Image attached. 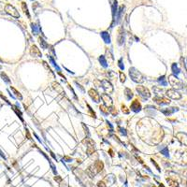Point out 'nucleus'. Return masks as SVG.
Masks as SVG:
<instances>
[{
	"label": "nucleus",
	"instance_id": "obj_1",
	"mask_svg": "<svg viewBox=\"0 0 187 187\" xmlns=\"http://www.w3.org/2000/svg\"><path fill=\"white\" fill-rule=\"evenodd\" d=\"M129 76H130V78H131V79H132L134 82H137V83H143L144 81H145L144 76L137 70V68H135V67H130L129 68Z\"/></svg>",
	"mask_w": 187,
	"mask_h": 187
},
{
	"label": "nucleus",
	"instance_id": "obj_2",
	"mask_svg": "<svg viewBox=\"0 0 187 187\" xmlns=\"http://www.w3.org/2000/svg\"><path fill=\"white\" fill-rule=\"evenodd\" d=\"M168 80H169V83L170 85L175 88V89H179V90H183L187 92V88H185V85L182 83V81L180 80L177 76L175 75H170L168 77Z\"/></svg>",
	"mask_w": 187,
	"mask_h": 187
},
{
	"label": "nucleus",
	"instance_id": "obj_3",
	"mask_svg": "<svg viewBox=\"0 0 187 187\" xmlns=\"http://www.w3.org/2000/svg\"><path fill=\"white\" fill-rule=\"evenodd\" d=\"M136 90H137V92L138 93V94H139L143 99H145V100L151 97V93H150V91H149L148 88L142 86V85H139V86L136 87Z\"/></svg>",
	"mask_w": 187,
	"mask_h": 187
},
{
	"label": "nucleus",
	"instance_id": "obj_4",
	"mask_svg": "<svg viewBox=\"0 0 187 187\" xmlns=\"http://www.w3.org/2000/svg\"><path fill=\"white\" fill-rule=\"evenodd\" d=\"M83 143H86L87 145V154L88 155H91L94 152V142L89 137H87L84 140H83Z\"/></svg>",
	"mask_w": 187,
	"mask_h": 187
},
{
	"label": "nucleus",
	"instance_id": "obj_5",
	"mask_svg": "<svg viewBox=\"0 0 187 187\" xmlns=\"http://www.w3.org/2000/svg\"><path fill=\"white\" fill-rule=\"evenodd\" d=\"M5 11L7 12V14L11 15V16L14 17V18H19V17H20V14H19V12L17 11V9H16L13 6L9 5V4H7V5L5 6Z\"/></svg>",
	"mask_w": 187,
	"mask_h": 187
},
{
	"label": "nucleus",
	"instance_id": "obj_6",
	"mask_svg": "<svg viewBox=\"0 0 187 187\" xmlns=\"http://www.w3.org/2000/svg\"><path fill=\"white\" fill-rule=\"evenodd\" d=\"M165 94L167 97L171 98V99H175V100H179L181 98V94H180L179 92H177L176 90L174 89H169L165 92Z\"/></svg>",
	"mask_w": 187,
	"mask_h": 187
},
{
	"label": "nucleus",
	"instance_id": "obj_7",
	"mask_svg": "<svg viewBox=\"0 0 187 187\" xmlns=\"http://www.w3.org/2000/svg\"><path fill=\"white\" fill-rule=\"evenodd\" d=\"M101 87L104 89V91L106 93L111 94L113 92V86L110 83V81H108V79H103L101 80Z\"/></svg>",
	"mask_w": 187,
	"mask_h": 187
},
{
	"label": "nucleus",
	"instance_id": "obj_8",
	"mask_svg": "<svg viewBox=\"0 0 187 187\" xmlns=\"http://www.w3.org/2000/svg\"><path fill=\"white\" fill-rule=\"evenodd\" d=\"M88 94H89V96H90V97L93 99V101H94L95 103H99V102H100L101 96L95 89H94V88L90 89V90L88 91Z\"/></svg>",
	"mask_w": 187,
	"mask_h": 187
},
{
	"label": "nucleus",
	"instance_id": "obj_9",
	"mask_svg": "<svg viewBox=\"0 0 187 187\" xmlns=\"http://www.w3.org/2000/svg\"><path fill=\"white\" fill-rule=\"evenodd\" d=\"M153 102L158 104V105H169L170 104V100L168 98L163 97V96H155L153 98Z\"/></svg>",
	"mask_w": 187,
	"mask_h": 187
},
{
	"label": "nucleus",
	"instance_id": "obj_10",
	"mask_svg": "<svg viewBox=\"0 0 187 187\" xmlns=\"http://www.w3.org/2000/svg\"><path fill=\"white\" fill-rule=\"evenodd\" d=\"M30 54L33 57H41L42 56L40 50L37 48V46H36V45H32L31 46V48H30Z\"/></svg>",
	"mask_w": 187,
	"mask_h": 187
},
{
	"label": "nucleus",
	"instance_id": "obj_11",
	"mask_svg": "<svg viewBox=\"0 0 187 187\" xmlns=\"http://www.w3.org/2000/svg\"><path fill=\"white\" fill-rule=\"evenodd\" d=\"M130 109L132 110V111H134V112H139L140 110H141V105H140V103L138 102V100H134L132 103H131V106H130Z\"/></svg>",
	"mask_w": 187,
	"mask_h": 187
},
{
	"label": "nucleus",
	"instance_id": "obj_12",
	"mask_svg": "<svg viewBox=\"0 0 187 187\" xmlns=\"http://www.w3.org/2000/svg\"><path fill=\"white\" fill-rule=\"evenodd\" d=\"M92 167H93L94 171L96 174V173L101 172V170L104 168V164H103V162L97 160V161H95V163L94 165H92Z\"/></svg>",
	"mask_w": 187,
	"mask_h": 187
},
{
	"label": "nucleus",
	"instance_id": "obj_13",
	"mask_svg": "<svg viewBox=\"0 0 187 187\" xmlns=\"http://www.w3.org/2000/svg\"><path fill=\"white\" fill-rule=\"evenodd\" d=\"M100 96L104 101V105H106L107 107H111L112 106V99L108 94H102Z\"/></svg>",
	"mask_w": 187,
	"mask_h": 187
},
{
	"label": "nucleus",
	"instance_id": "obj_14",
	"mask_svg": "<svg viewBox=\"0 0 187 187\" xmlns=\"http://www.w3.org/2000/svg\"><path fill=\"white\" fill-rule=\"evenodd\" d=\"M176 137L179 139V141H180V143L187 146V134L183 133V132H179L176 135Z\"/></svg>",
	"mask_w": 187,
	"mask_h": 187
},
{
	"label": "nucleus",
	"instance_id": "obj_15",
	"mask_svg": "<svg viewBox=\"0 0 187 187\" xmlns=\"http://www.w3.org/2000/svg\"><path fill=\"white\" fill-rule=\"evenodd\" d=\"M124 39H125V35H124V31L122 28L119 29V34H118V37H117V41H118V45L121 46L124 43Z\"/></svg>",
	"mask_w": 187,
	"mask_h": 187
},
{
	"label": "nucleus",
	"instance_id": "obj_16",
	"mask_svg": "<svg viewBox=\"0 0 187 187\" xmlns=\"http://www.w3.org/2000/svg\"><path fill=\"white\" fill-rule=\"evenodd\" d=\"M100 36H101V37H102V39H103V41H104L106 44H109L111 42L110 35H109L108 32H107V31H103V32H101L100 33Z\"/></svg>",
	"mask_w": 187,
	"mask_h": 187
},
{
	"label": "nucleus",
	"instance_id": "obj_17",
	"mask_svg": "<svg viewBox=\"0 0 187 187\" xmlns=\"http://www.w3.org/2000/svg\"><path fill=\"white\" fill-rule=\"evenodd\" d=\"M179 110V108H163V109H161V112L163 113V114H165V116H169L173 114L175 111H178Z\"/></svg>",
	"mask_w": 187,
	"mask_h": 187
},
{
	"label": "nucleus",
	"instance_id": "obj_18",
	"mask_svg": "<svg viewBox=\"0 0 187 187\" xmlns=\"http://www.w3.org/2000/svg\"><path fill=\"white\" fill-rule=\"evenodd\" d=\"M51 85H52V88H53L56 92H58L59 94H61L62 95H65V91L63 90V87L61 86L58 82H55V81H54V82H52V83H51Z\"/></svg>",
	"mask_w": 187,
	"mask_h": 187
},
{
	"label": "nucleus",
	"instance_id": "obj_19",
	"mask_svg": "<svg viewBox=\"0 0 187 187\" xmlns=\"http://www.w3.org/2000/svg\"><path fill=\"white\" fill-rule=\"evenodd\" d=\"M11 108H12V109L14 110V112L16 113V115L18 116L19 118H20V120L22 121V122H23V118H22V113L21 112V110L18 108V107L17 106H14V105H11Z\"/></svg>",
	"mask_w": 187,
	"mask_h": 187
},
{
	"label": "nucleus",
	"instance_id": "obj_20",
	"mask_svg": "<svg viewBox=\"0 0 187 187\" xmlns=\"http://www.w3.org/2000/svg\"><path fill=\"white\" fill-rule=\"evenodd\" d=\"M31 28H32V32L34 35H37L41 29H40V26L38 24H36V23H31Z\"/></svg>",
	"mask_w": 187,
	"mask_h": 187
},
{
	"label": "nucleus",
	"instance_id": "obj_21",
	"mask_svg": "<svg viewBox=\"0 0 187 187\" xmlns=\"http://www.w3.org/2000/svg\"><path fill=\"white\" fill-rule=\"evenodd\" d=\"M99 109H100L101 113L104 116H108L109 114V110H108V107H107L106 105H101L99 106Z\"/></svg>",
	"mask_w": 187,
	"mask_h": 187
},
{
	"label": "nucleus",
	"instance_id": "obj_22",
	"mask_svg": "<svg viewBox=\"0 0 187 187\" xmlns=\"http://www.w3.org/2000/svg\"><path fill=\"white\" fill-rule=\"evenodd\" d=\"M171 70H172V72H173V75H175V76L179 75L180 73V69L178 67V65H177L176 63L172 64V65H171Z\"/></svg>",
	"mask_w": 187,
	"mask_h": 187
},
{
	"label": "nucleus",
	"instance_id": "obj_23",
	"mask_svg": "<svg viewBox=\"0 0 187 187\" xmlns=\"http://www.w3.org/2000/svg\"><path fill=\"white\" fill-rule=\"evenodd\" d=\"M98 61H99V63H100L103 67H105V68L108 67V63H107V60H106V58H105L104 55H100L99 58H98Z\"/></svg>",
	"mask_w": 187,
	"mask_h": 187
},
{
	"label": "nucleus",
	"instance_id": "obj_24",
	"mask_svg": "<svg viewBox=\"0 0 187 187\" xmlns=\"http://www.w3.org/2000/svg\"><path fill=\"white\" fill-rule=\"evenodd\" d=\"M38 42L40 44V46H41V49H43V50H46V49H48L49 48V44L47 43L45 40H44L43 38H41L40 36L38 37Z\"/></svg>",
	"mask_w": 187,
	"mask_h": 187
},
{
	"label": "nucleus",
	"instance_id": "obj_25",
	"mask_svg": "<svg viewBox=\"0 0 187 187\" xmlns=\"http://www.w3.org/2000/svg\"><path fill=\"white\" fill-rule=\"evenodd\" d=\"M124 95H125L127 100H130L133 97V92L130 90L129 88H125L124 89Z\"/></svg>",
	"mask_w": 187,
	"mask_h": 187
},
{
	"label": "nucleus",
	"instance_id": "obj_26",
	"mask_svg": "<svg viewBox=\"0 0 187 187\" xmlns=\"http://www.w3.org/2000/svg\"><path fill=\"white\" fill-rule=\"evenodd\" d=\"M10 90L13 92V94H14V97H17L19 100H22V95L21 94L19 93L16 89H15L13 86H10Z\"/></svg>",
	"mask_w": 187,
	"mask_h": 187
},
{
	"label": "nucleus",
	"instance_id": "obj_27",
	"mask_svg": "<svg viewBox=\"0 0 187 187\" xmlns=\"http://www.w3.org/2000/svg\"><path fill=\"white\" fill-rule=\"evenodd\" d=\"M48 57H49V59H50V63L52 64V65H53V66H54V67H55V68L57 69V71H58V72L61 71V68H60V66H59V65H58L57 64H56V62L54 61L53 57H52V56H50V55H48Z\"/></svg>",
	"mask_w": 187,
	"mask_h": 187
},
{
	"label": "nucleus",
	"instance_id": "obj_28",
	"mask_svg": "<svg viewBox=\"0 0 187 187\" xmlns=\"http://www.w3.org/2000/svg\"><path fill=\"white\" fill-rule=\"evenodd\" d=\"M86 173L88 174V176L90 177V178H94V176H95V172L94 171L93 167H92V165H90L88 168H87L86 170Z\"/></svg>",
	"mask_w": 187,
	"mask_h": 187
},
{
	"label": "nucleus",
	"instance_id": "obj_29",
	"mask_svg": "<svg viewBox=\"0 0 187 187\" xmlns=\"http://www.w3.org/2000/svg\"><path fill=\"white\" fill-rule=\"evenodd\" d=\"M116 13H117V2L114 0V2H113V4H112V16H113V22H115L114 18H115Z\"/></svg>",
	"mask_w": 187,
	"mask_h": 187
},
{
	"label": "nucleus",
	"instance_id": "obj_30",
	"mask_svg": "<svg viewBox=\"0 0 187 187\" xmlns=\"http://www.w3.org/2000/svg\"><path fill=\"white\" fill-rule=\"evenodd\" d=\"M158 82L161 85H163V86H166L167 85V81H166V79H165V76H161L158 79Z\"/></svg>",
	"mask_w": 187,
	"mask_h": 187
},
{
	"label": "nucleus",
	"instance_id": "obj_31",
	"mask_svg": "<svg viewBox=\"0 0 187 187\" xmlns=\"http://www.w3.org/2000/svg\"><path fill=\"white\" fill-rule=\"evenodd\" d=\"M0 76H1V78H2V79L6 82V83H10V79H9V78L7 76V74L6 73H4V72H1V74H0Z\"/></svg>",
	"mask_w": 187,
	"mask_h": 187
},
{
	"label": "nucleus",
	"instance_id": "obj_32",
	"mask_svg": "<svg viewBox=\"0 0 187 187\" xmlns=\"http://www.w3.org/2000/svg\"><path fill=\"white\" fill-rule=\"evenodd\" d=\"M22 10H23V12L27 15V17L30 18V14H29L28 8H27V6H26V4H25L24 2H22Z\"/></svg>",
	"mask_w": 187,
	"mask_h": 187
},
{
	"label": "nucleus",
	"instance_id": "obj_33",
	"mask_svg": "<svg viewBox=\"0 0 187 187\" xmlns=\"http://www.w3.org/2000/svg\"><path fill=\"white\" fill-rule=\"evenodd\" d=\"M123 7H120V9H119V11H118V14H117V23H119L120 21H121V18H122V10H123Z\"/></svg>",
	"mask_w": 187,
	"mask_h": 187
},
{
	"label": "nucleus",
	"instance_id": "obj_34",
	"mask_svg": "<svg viewBox=\"0 0 187 187\" xmlns=\"http://www.w3.org/2000/svg\"><path fill=\"white\" fill-rule=\"evenodd\" d=\"M108 110H109V113H111L113 116H117L118 114V112H117V110H116V108L113 107V106H111V107H108Z\"/></svg>",
	"mask_w": 187,
	"mask_h": 187
},
{
	"label": "nucleus",
	"instance_id": "obj_35",
	"mask_svg": "<svg viewBox=\"0 0 187 187\" xmlns=\"http://www.w3.org/2000/svg\"><path fill=\"white\" fill-rule=\"evenodd\" d=\"M161 153H163L165 156L166 157H169V151H168V148L167 147H165L164 149L161 150Z\"/></svg>",
	"mask_w": 187,
	"mask_h": 187
},
{
	"label": "nucleus",
	"instance_id": "obj_36",
	"mask_svg": "<svg viewBox=\"0 0 187 187\" xmlns=\"http://www.w3.org/2000/svg\"><path fill=\"white\" fill-rule=\"evenodd\" d=\"M49 163H50V167H51V170H52V172H53V174L55 175V176H57V170H56V168H55V165H53L52 163H51V161H50V159L49 160Z\"/></svg>",
	"mask_w": 187,
	"mask_h": 187
},
{
	"label": "nucleus",
	"instance_id": "obj_37",
	"mask_svg": "<svg viewBox=\"0 0 187 187\" xmlns=\"http://www.w3.org/2000/svg\"><path fill=\"white\" fill-rule=\"evenodd\" d=\"M118 66L120 67L121 70H123V69H124V65L122 64V58H120V59H119V61H118Z\"/></svg>",
	"mask_w": 187,
	"mask_h": 187
},
{
	"label": "nucleus",
	"instance_id": "obj_38",
	"mask_svg": "<svg viewBox=\"0 0 187 187\" xmlns=\"http://www.w3.org/2000/svg\"><path fill=\"white\" fill-rule=\"evenodd\" d=\"M122 111L123 112V113H125V114H128L130 112V110L127 108V107L125 106V105H122Z\"/></svg>",
	"mask_w": 187,
	"mask_h": 187
},
{
	"label": "nucleus",
	"instance_id": "obj_39",
	"mask_svg": "<svg viewBox=\"0 0 187 187\" xmlns=\"http://www.w3.org/2000/svg\"><path fill=\"white\" fill-rule=\"evenodd\" d=\"M120 80H121V82H122V83H123L125 80H126V76H125V75L122 73V72H121V73H120Z\"/></svg>",
	"mask_w": 187,
	"mask_h": 187
},
{
	"label": "nucleus",
	"instance_id": "obj_40",
	"mask_svg": "<svg viewBox=\"0 0 187 187\" xmlns=\"http://www.w3.org/2000/svg\"><path fill=\"white\" fill-rule=\"evenodd\" d=\"M43 65H44V67H45V68H46V69H47L48 71L50 72V73H51V74L53 75V72H52V70L50 69V67L49 66V65H48V64H47V63H46L45 61H43Z\"/></svg>",
	"mask_w": 187,
	"mask_h": 187
},
{
	"label": "nucleus",
	"instance_id": "obj_41",
	"mask_svg": "<svg viewBox=\"0 0 187 187\" xmlns=\"http://www.w3.org/2000/svg\"><path fill=\"white\" fill-rule=\"evenodd\" d=\"M118 130H119V132L122 134V135H123V136H126L127 135V133H126V130L124 129V128H122V127H118Z\"/></svg>",
	"mask_w": 187,
	"mask_h": 187
},
{
	"label": "nucleus",
	"instance_id": "obj_42",
	"mask_svg": "<svg viewBox=\"0 0 187 187\" xmlns=\"http://www.w3.org/2000/svg\"><path fill=\"white\" fill-rule=\"evenodd\" d=\"M152 90H153V92H154V94H157L159 92H162V91H163L161 88H158L157 86H153V87H152Z\"/></svg>",
	"mask_w": 187,
	"mask_h": 187
},
{
	"label": "nucleus",
	"instance_id": "obj_43",
	"mask_svg": "<svg viewBox=\"0 0 187 187\" xmlns=\"http://www.w3.org/2000/svg\"><path fill=\"white\" fill-rule=\"evenodd\" d=\"M87 107H88V108H89V111L91 112V114H92V117H94V118H96V115H95V112L94 111H93V109H92V108L87 104Z\"/></svg>",
	"mask_w": 187,
	"mask_h": 187
},
{
	"label": "nucleus",
	"instance_id": "obj_44",
	"mask_svg": "<svg viewBox=\"0 0 187 187\" xmlns=\"http://www.w3.org/2000/svg\"><path fill=\"white\" fill-rule=\"evenodd\" d=\"M108 78H110V79H114L115 73H114L113 71H108Z\"/></svg>",
	"mask_w": 187,
	"mask_h": 187
},
{
	"label": "nucleus",
	"instance_id": "obj_45",
	"mask_svg": "<svg viewBox=\"0 0 187 187\" xmlns=\"http://www.w3.org/2000/svg\"><path fill=\"white\" fill-rule=\"evenodd\" d=\"M46 150H47V151H49V152H50V155H51V157H52V158L54 159V160H56V161H57V158H56V155H55V154H54V153H53L52 151H50V150H49L48 148H46Z\"/></svg>",
	"mask_w": 187,
	"mask_h": 187
},
{
	"label": "nucleus",
	"instance_id": "obj_46",
	"mask_svg": "<svg viewBox=\"0 0 187 187\" xmlns=\"http://www.w3.org/2000/svg\"><path fill=\"white\" fill-rule=\"evenodd\" d=\"M0 97H1V98H2L3 100H5V101H6V102H7V104H8V105H10V106H11V104H10V102H9V101L7 100V98H6V96H4V95L2 94V93H0Z\"/></svg>",
	"mask_w": 187,
	"mask_h": 187
},
{
	"label": "nucleus",
	"instance_id": "obj_47",
	"mask_svg": "<svg viewBox=\"0 0 187 187\" xmlns=\"http://www.w3.org/2000/svg\"><path fill=\"white\" fill-rule=\"evenodd\" d=\"M64 161H65V162H71L72 158L68 157V156H65V157H63V159H62V162H64Z\"/></svg>",
	"mask_w": 187,
	"mask_h": 187
},
{
	"label": "nucleus",
	"instance_id": "obj_48",
	"mask_svg": "<svg viewBox=\"0 0 187 187\" xmlns=\"http://www.w3.org/2000/svg\"><path fill=\"white\" fill-rule=\"evenodd\" d=\"M68 88H69V90L72 92V94H73V95H74V97H75V99H78V97H77V95H76V94H75V92H74V90H73V88H72L69 84H68Z\"/></svg>",
	"mask_w": 187,
	"mask_h": 187
},
{
	"label": "nucleus",
	"instance_id": "obj_49",
	"mask_svg": "<svg viewBox=\"0 0 187 187\" xmlns=\"http://www.w3.org/2000/svg\"><path fill=\"white\" fill-rule=\"evenodd\" d=\"M82 127H83L84 130H85V133L87 134V136H90V132H89V130H88V127L85 126V124H84V123H82Z\"/></svg>",
	"mask_w": 187,
	"mask_h": 187
},
{
	"label": "nucleus",
	"instance_id": "obj_50",
	"mask_svg": "<svg viewBox=\"0 0 187 187\" xmlns=\"http://www.w3.org/2000/svg\"><path fill=\"white\" fill-rule=\"evenodd\" d=\"M97 186L98 187H107V185H106L103 181H99V182L97 183Z\"/></svg>",
	"mask_w": 187,
	"mask_h": 187
},
{
	"label": "nucleus",
	"instance_id": "obj_51",
	"mask_svg": "<svg viewBox=\"0 0 187 187\" xmlns=\"http://www.w3.org/2000/svg\"><path fill=\"white\" fill-rule=\"evenodd\" d=\"M151 163H152V164H153V165H155V166H156V168H157V170H158V171H160V168H159L158 165H157V164H156V162H155V161H154V160H153V159H151Z\"/></svg>",
	"mask_w": 187,
	"mask_h": 187
},
{
	"label": "nucleus",
	"instance_id": "obj_52",
	"mask_svg": "<svg viewBox=\"0 0 187 187\" xmlns=\"http://www.w3.org/2000/svg\"><path fill=\"white\" fill-rule=\"evenodd\" d=\"M76 84H77V86H78V88H79L80 89V91L82 92V93H84V88L81 86V85H79V84H78V82H75Z\"/></svg>",
	"mask_w": 187,
	"mask_h": 187
},
{
	"label": "nucleus",
	"instance_id": "obj_53",
	"mask_svg": "<svg viewBox=\"0 0 187 187\" xmlns=\"http://www.w3.org/2000/svg\"><path fill=\"white\" fill-rule=\"evenodd\" d=\"M25 134H26V137H27V138H28V139H32V138H31V136H30V133H29V130L28 129H26Z\"/></svg>",
	"mask_w": 187,
	"mask_h": 187
},
{
	"label": "nucleus",
	"instance_id": "obj_54",
	"mask_svg": "<svg viewBox=\"0 0 187 187\" xmlns=\"http://www.w3.org/2000/svg\"><path fill=\"white\" fill-rule=\"evenodd\" d=\"M54 180H57L58 182H60L62 179H61V178H60V177H59V176H58V175H57V176H55V177H54Z\"/></svg>",
	"mask_w": 187,
	"mask_h": 187
},
{
	"label": "nucleus",
	"instance_id": "obj_55",
	"mask_svg": "<svg viewBox=\"0 0 187 187\" xmlns=\"http://www.w3.org/2000/svg\"><path fill=\"white\" fill-rule=\"evenodd\" d=\"M34 136H35V137H36V139H37V140H38V141H39V142H40V143H41V139H40V138H39V137H37V135H36V133H34Z\"/></svg>",
	"mask_w": 187,
	"mask_h": 187
},
{
	"label": "nucleus",
	"instance_id": "obj_56",
	"mask_svg": "<svg viewBox=\"0 0 187 187\" xmlns=\"http://www.w3.org/2000/svg\"><path fill=\"white\" fill-rule=\"evenodd\" d=\"M108 152H109V155H110L111 157H113V151H112V150H109Z\"/></svg>",
	"mask_w": 187,
	"mask_h": 187
},
{
	"label": "nucleus",
	"instance_id": "obj_57",
	"mask_svg": "<svg viewBox=\"0 0 187 187\" xmlns=\"http://www.w3.org/2000/svg\"><path fill=\"white\" fill-rule=\"evenodd\" d=\"M135 39H136V40H137V41H138V40H139V39H138V38H137V36H135Z\"/></svg>",
	"mask_w": 187,
	"mask_h": 187
},
{
	"label": "nucleus",
	"instance_id": "obj_58",
	"mask_svg": "<svg viewBox=\"0 0 187 187\" xmlns=\"http://www.w3.org/2000/svg\"><path fill=\"white\" fill-rule=\"evenodd\" d=\"M0 68H1V65H0Z\"/></svg>",
	"mask_w": 187,
	"mask_h": 187
}]
</instances>
